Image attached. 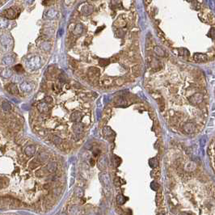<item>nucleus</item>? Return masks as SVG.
<instances>
[{"instance_id": "f257e3e1", "label": "nucleus", "mask_w": 215, "mask_h": 215, "mask_svg": "<svg viewBox=\"0 0 215 215\" xmlns=\"http://www.w3.org/2000/svg\"><path fill=\"white\" fill-rule=\"evenodd\" d=\"M2 16H4L5 18H7V19H9V20H13L17 16L16 12H15V10H13L12 8H9V9L6 10V11L2 14Z\"/></svg>"}, {"instance_id": "f03ea898", "label": "nucleus", "mask_w": 215, "mask_h": 215, "mask_svg": "<svg viewBox=\"0 0 215 215\" xmlns=\"http://www.w3.org/2000/svg\"><path fill=\"white\" fill-rule=\"evenodd\" d=\"M6 90L12 95L17 94L18 93V88H17L16 85H15V83H9L6 87Z\"/></svg>"}, {"instance_id": "7ed1b4c3", "label": "nucleus", "mask_w": 215, "mask_h": 215, "mask_svg": "<svg viewBox=\"0 0 215 215\" xmlns=\"http://www.w3.org/2000/svg\"><path fill=\"white\" fill-rule=\"evenodd\" d=\"M194 59H195V61H197V62H201V61H205L207 58L205 55H203V54L201 53H196L195 54V56H194Z\"/></svg>"}, {"instance_id": "20e7f679", "label": "nucleus", "mask_w": 215, "mask_h": 215, "mask_svg": "<svg viewBox=\"0 0 215 215\" xmlns=\"http://www.w3.org/2000/svg\"><path fill=\"white\" fill-rule=\"evenodd\" d=\"M35 146H28L27 148L25 149V153L28 156H32V155L35 153Z\"/></svg>"}, {"instance_id": "39448f33", "label": "nucleus", "mask_w": 215, "mask_h": 215, "mask_svg": "<svg viewBox=\"0 0 215 215\" xmlns=\"http://www.w3.org/2000/svg\"><path fill=\"white\" fill-rule=\"evenodd\" d=\"M2 108L3 110H5V111H9L11 108V104H10L8 102L3 101V102L2 103Z\"/></svg>"}, {"instance_id": "423d86ee", "label": "nucleus", "mask_w": 215, "mask_h": 215, "mask_svg": "<svg viewBox=\"0 0 215 215\" xmlns=\"http://www.w3.org/2000/svg\"><path fill=\"white\" fill-rule=\"evenodd\" d=\"M15 71L18 72V73H22V72H24V68H23V66H21V65H16L15 67H14Z\"/></svg>"}, {"instance_id": "0eeeda50", "label": "nucleus", "mask_w": 215, "mask_h": 215, "mask_svg": "<svg viewBox=\"0 0 215 215\" xmlns=\"http://www.w3.org/2000/svg\"><path fill=\"white\" fill-rule=\"evenodd\" d=\"M6 61V63H5L4 65H9V64H11V62H13V61H14V60H13L12 58H10V57H7V58H5L2 61Z\"/></svg>"}, {"instance_id": "6e6552de", "label": "nucleus", "mask_w": 215, "mask_h": 215, "mask_svg": "<svg viewBox=\"0 0 215 215\" xmlns=\"http://www.w3.org/2000/svg\"><path fill=\"white\" fill-rule=\"evenodd\" d=\"M99 62H100V66H105L106 65H107L108 62H109V61H108V60H106V59H100V60H99Z\"/></svg>"}, {"instance_id": "1a4fd4ad", "label": "nucleus", "mask_w": 215, "mask_h": 215, "mask_svg": "<svg viewBox=\"0 0 215 215\" xmlns=\"http://www.w3.org/2000/svg\"><path fill=\"white\" fill-rule=\"evenodd\" d=\"M111 84H112V81H111V79H107V80L105 79L104 81H103V85L106 86V87L110 86Z\"/></svg>"}, {"instance_id": "9d476101", "label": "nucleus", "mask_w": 215, "mask_h": 215, "mask_svg": "<svg viewBox=\"0 0 215 215\" xmlns=\"http://www.w3.org/2000/svg\"><path fill=\"white\" fill-rule=\"evenodd\" d=\"M45 101L47 103H52V101H53V100H52V98H50V97H46L45 98Z\"/></svg>"}]
</instances>
